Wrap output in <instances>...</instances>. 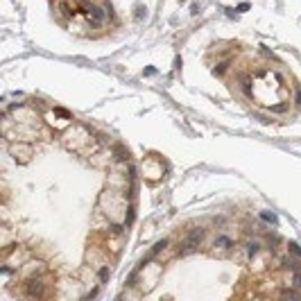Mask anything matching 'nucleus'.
Wrapping results in <instances>:
<instances>
[{
    "instance_id": "0eeeda50",
    "label": "nucleus",
    "mask_w": 301,
    "mask_h": 301,
    "mask_svg": "<svg viewBox=\"0 0 301 301\" xmlns=\"http://www.w3.org/2000/svg\"><path fill=\"white\" fill-rule=\"evenodd\" d=\"M247 9H249V3H242V5L238 7V12H247Z\"/></svg>"
},
{
    "instance_id": "20e7f679",
    "label": "nucleus",
    "mask_w": 301,
    "mask_h": 301,
    "mask_svg": "<svg viewBox=\"0 0 301 301\" xmlns=\"http://www.w3.org/2000/svg\"><path fill=\"white\" fill-rule=\"evenodd\" d=\"M260 217H263L265 222H272V224H276V215H274V213H267V211H263V213H260Z\"/></svg>"
},
{
    "instance_id": "6e6552de",
    "label": "nucleus",
    "mask_w": 301,
    "mask_h": 301,
    "mask_svg": "<svg viewBox=\"0 0 301 301\" xmlns=\"http://www.w3.org/2000/svg\"><path fill=\"white\" fill-rule=\"evenodd\" d=\"M145 75H156V68H145Z\"/></svg>"
},
{
    "instance_id": "7ed1b4c3",
    "label": "nucleus",
    "mask_w": 301,
    "mask_h": 301,
    "mask_svg": "<svg viewBox=\"0 0 301 301\" xmlns=\"http://www.w3.org/2000/svg\"><path fill=\"white\" fill-rule=\"evenodd\" d=\"M258 251H260V242H247V258L251 260L254 256H258Z\"/></svg>"
},
{
    "instance_id": "39448f33",
    "label": "nucleus",
    "mask_w": 301,
    "mask_h": 301,
    "mask_svg": "<svg viewBox=\"0 0 301 301\" xmlns=\"http://www.w3.org/2000/svg\"><path fill=\"white\" fill-rule=\"evenodd\" d=\"M227 66H229V61H222V64H217V68H213V73H215V75H222V73L227 70Z\"/></svg>"
},
{
    "instance_id": "1a4fd4ad",
    "label": "nucleus",
    "mask_w": 301,
    "mask_h": 301,
    "mask_svg": "<svg viewBox=\"0 0 301 301\" xmlns=\"http://www.w3.org/2000/svg\"><path fill=\"white\" fill-rule=\"evenodd\" d=\"M294 281H297V288L301 290V274H297V276H294Z\"/></svg>"
},
{
    "instance_id": "f03ea898",
    "label": "nucleus",
    "mask_w": 301,
    "mask_h": 301,
    "mask_svg": "<svg viewBox=\"0 0 301 301\" xmlns=\"http://www.w3.org/2000/svg\"><path fill=\"white\" fill-rule=\"evenodd\" d=\"M143 170H145V172H152V174H150V179H159L161 174H163V170L159 168V161H156V159H152V161H147V163H143Z\"/></svg>"
},
{
    "instance_id": "f257e3e1",
    "label": "nucleus",
    "mask_w": 301,
    "mask_h": 301,
    "mask_svg": "<svg viewBox=\"0 0 301 301\" xmlns=\"http://www.w3.org/2000/svg\"><path fill=\"white\" fill-rule=\"evenodd\" d=\"M213 247H215V251H220V254H229L231 247H233V240L229 236H217L215 242H213Z\"/></svg>"
},
{
    "instance_id": "423d86ee",
    "label": "nucleus",
    "mask_w": 301,
    "mask_h": 301,
    "mask_svg": "<svg viewBox=\"0 0 301 301\" xmlns=\"http://www.w3.org/2000/svg\"><path fill=\"white\" fill-rule=\"evenodd\" d=\"M290 251H292L294 256H299V258H301V249H299V245H294V242H292V245H290Z\"/></svg>"
}]
</instances>
